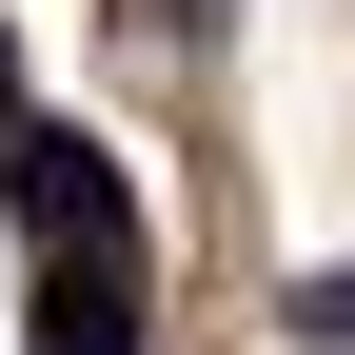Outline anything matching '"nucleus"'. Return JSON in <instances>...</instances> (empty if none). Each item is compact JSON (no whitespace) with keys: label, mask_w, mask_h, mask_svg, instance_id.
Masks as SVG:
<instances>
[{"label":"nucleus","mask_w":355,"mask_h":355,"mask_svg":"<svg viewBox=\"0 0 355 355\" xmlns=\"http://www.w3.org/2000/svg\"><path fill=\"white\" fill-rule=\"evenodd\" d=\"M0 178H20V217L60 257H99V277H139V178H119L99 139H60V119H20V139H0Z\"/></svg>","instance_id":"nucleus-1"},{"label":"nucleus","mask_w":355,"mask_h":355,"mask_svg":"<svg viewBox=\"0 0 355 355\" xmlns=\"http://www.w3.org/2000/svg\"><path fill=\"white\" fill-rule=\"evenodd\" d=\"M40 355H139V277L60 257V277H40Z\"/></svg>","instance_id":"nucleus-2"},{"label":"nucleus","mask_w":355,"mask_h":355,"mask_svg":"<svg viewBox=\"0 0 355 355\" xmlns=\"http://www.w3.org/2000/svg\"><path fill=\"white\" fill-rule=\"evenodd\" d=\"M296 336H316V355H355V277H296Z\"/></svg>","instance_id":"nucleus-3"}]
</instances>
